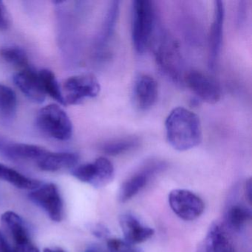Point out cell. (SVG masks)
I'll return each instance as SVG.
<instances>
[{"label": "cell", "mask_w": 252, "mask_h": 252, "mask_svg": "<svg viewBox=\"0 0 252 252\" xmlns=\"http://www.w3.org/2000/svg\"><path fill=\"white\" fill-rule=\"evenodd\" d=\"M168 142L178 151H187L201 143V124L197 115L184 107L173 109L165 122Z\"/></svg>", "instance_id": "cell-1"}, {"label": "cell", "mask_w": 252, "mask_h": 252, "mask_svg": "<svg viewBox=\"0 0 252 252\" xmlns=\"http://www.w3.org/2000/svg\"><path fill=\"white\" fill-rule=\"evenodd\" d=\"M155 27V10L149 0H135L132 2V39L138 54L145 52L150 44Z\"/></svg>", "instance_id": "cell-2"}, {"label": "cell", "mask_w": 252, "mask_h": 252, "mask_svg": "<svg viewBox=\"0 0 252 252\" xmlns=\"http://www.w3.org/2000/svg\"><path fill=\"white\" fill-rule=\"evenodd\" d=\"M36 121L38 128L51 138L67 141L73 135L71 121L58 104H49L41 109Z\"/></svg>", "instance_id": "cell-3"}, {"label": "cell", "mask_w": 252, "mask_h": 252, "mask_svg": "<svg viewBox=\"0 0 252 252\" xmlns=\"http://www.w3.org/2000/svg\"><path fill=\"white\" fill-rule=\"evenodd\" d=\"M101 86L94 75H76L64 81L63 94L64 102L67 104H79L85 98H94L99 94Z\"/></svg>", "instance_id": "cell-4"}, {"label": "cell", "mask_w": 252, "mask_h": 252, "mask_svg": "<svg viewBox=\"0 0 252 252\" xmlns=\"http://www.w3.org/2000/svg\"><path fill=\"white\" fill-rule=\"evenodd\" d=\"M0 220L11 243H8L13 252H40L33 243L23 218L12 211L4 212Z\"/></svg>", "instance_id": "cell-5"}, {"label": "cell", "mask_w": 252, "mask_h": 252, "mask_svg": "<svg viewBox=\"0 0 252 252\" xmlns=\"http://www.w3.org/2000/svg\"><path fill=\"white\" fill-rule=\"evenodd\" d=\"M73 177L95 188L105 187L114 178L115 169L109 159L100 157L92 163H85L72 169Z\"/></svg>", "instance_id": "cell-6"}, {"label": "cell", "mask_w": 252, "mask_h": 252, "mask_svg": "<svg viewBox=\"0 0 252 252\" xmlns=\"http://www.w3.org/2000/svg\"><path fill=\"white\" fill-rule=\"evenodd\" d=\"M29 199L46 212L54 222H61L64 217V203L58 187L54 184H42L31 191Z\"/></svg>", "instance_id": "cell-7"}, {"label": "cell", "mask_w": 252, "mask_h": 252, "mask_svg": "<svg viewBox=\"0 0 252 252\" xmlns=\"http://www.w3.org/2000/svg\"><path fill=\"white\" fill-rule=\"evenodd\" d=\"M168 200L174 213L184 220H194L204 211V203L202 199L189 190H172Z\"/></svg>", "instance_id": "cell-8"}, {"label": "cell", "mask_w": 252, "mask_h": 252, "mask_svg": "<svg viewBox=\"0 0 252 252\" xmlns=\"http://www.w3.org/2000/svg\"><path fill=\"white\" fill-rule=\"evenodd\" d=\"M186 82L191 91L202 101L216 104L220 100V87L213 78L197 70L189 72L186 76Z\"/></svg>", "instance_id": "cell-9"}, {"label": "cell", "mask_w": 252, "mask_h": 252, "mask_svg": "<svg viewBox=\"0 0 252 252\" xmlns=\"http://www.w3.org/2000/svg\"><path fill=\"white\" fill-rule=\"evenodd\" d=\"M196 252H234L232 240L225 226L220 222H213Z\"/></svg>", "instance_id": "cell-10"}, {"label": "cell", "mask_w": 252, "mask_h": 252, "mask_svg": "<svg viewBox=\"0 0 252 252\" xmlns=\"http://www.w3.org/2000/svg\"><path fill=\"white\" fill-rule=\"evenodd\" d=\"M164 167L162 163H152L147 167L135 174L121 186L119 191V200L125 203L135 197L147 186L152 176Z\"/></svg>", "instance_id": "cell-11"}, {"label": "cell", "mask_w": 252, "mask_h": 252, "mask_svg": "<svg viewBox=\"0 0 252 252\" xmlns=\"http://www.w3.org/2000/svg\"><path fill=\"white\" fill-rule=\"evenodd\" d=\"M225 8L222 1L215 2L214 20L211 27L209 39V60L208 64L210 69L215 68L220 52L222 45Z\"/></svg>", "instance_id": "cell-12"}, {"label": "cell", "mask_w": 252, "mask_h": 252, "mask_svg": "<svg viewBox=\"0 0 252 252\" xmlns=\"http://www.w3.org/2000/svg\"><path fill=\"white\" fill-rule=\"evenodd\" d=\"M119 223L125 241L132 246L147 241L155 234L153 228L141 222L136 216L131 213L121 215Z\"/></svg>", "instance_id": "cell-13"}, {"label": "cell", "mask_w": 252, "mask_h": 252, "mask_svg": "<svg viewBox=\"0 0 252 252\" xmlns=\"http://www.w3.org/2000/svg\"><path fill=\"white\" fill-rule=\"evenodd\" d=\"M14 82L17 88L26 97L33 102L41 104L46 98L42 88L39 73L30 67L19 71L14 76Z\"/></svg>", "instance_id": "cell-14"}, {"label": "cell", "mask_w": 252, "mask_h": 252, "mask_svg": "<svg viewBox=\"0 0 252 252\" xmlns=\"http://www.w3.org/2000/svg\"><path fill=\"white\" fill-rule=\"evenodd\" d=\"M158 95L157 82L149 75H140L134 85L133 98L135 105L140 110H149L156 104Z\"/></svg>", "instance_id": "cell-15"}, {"label": "cell", "mask_w": 252, "mask_h": 252, "mask_svg": "<svg viewBox=\"0 0 252 252\" xmlns=\"http://www.w3.org/2000/svg\"><path fill=\"white\" fill-rule=\"evenodd\" d=\"M79 157L73 153L48 152L37 163L39 169L46 172H57L64 169H73L79 162Z\"/></svg>", "instance_id": "cell-16"}, {"label": "cell", "mask_w": 252, "mask_h": 252, "mask_svg": "<svg viewBox=\"0 0 252 252\" xmlns=\"http://www.w3.org/2000/svg\"><path fill=\"white\" fill-rule=\"evenodd\" d=\"M0 179L12 184L20 189L33 190L42 185L40 181L25 176L12 168L0 163Z\"/></svg>", "instance_id": "cell-17"}, {"label": "cell", "mask_w": 252, "mask_h": 252, "mask_svg": "<svg viewBox=\"0 0 252 252\" xmlns=\"http://www.w3.org/2000/svg\"><path fill=\"white\" fill-rule=\"evenodd\" d=\"M5 150L7 155L11 157L26 160H34L36 161H38L49 152L43 147L26 144H10Z\"/></svg>", "instance_id": "cell-18"}, {"label": "cell", "mask_w": 252, "mask_h": 252, "mask_svg": "<svg viewBox=\"0 0 252 252\" xmlns=\"http://www.w3.org/2000/svg\"><path fill=\"white\" fill-rule=\"evenodd\" d=\"M252 211L243 204L232 205L226 213V222L228 226L235 231H240L252 218Z\"/></svg>", "instance_id": "cell-19"}, {"label": "cell", "mask_w": 252, "mask_h": 252, "mask_svg": "<svg viewBox=\"0 0 252 252\" xmlns=\"http://www.w3.org/2000/svg\"><path fill=\"white\" fill-rule=\"evenodd\" d=\"M38 73L45 94H48L51 98L62 105L65 106L63 91L59 85L55 74L48 69L40 70Z\"/></svg>", "instance_id": "cell-20"}, {"label": "cell", "mask_w": 252, "mask_h": 252, "mask_svg": "<svg viewBox=\"0 0 252 252\" xmlns=\"http://www.w3.org/2000/svg\"><path fill=\"white\" fill-rule=\"evenodd\" d=\"M17 98L9 87L0 84V116L6 119L14 117L17 111Z\"/></svg>", "instance_id": "cell-21"}, {"label": "cell", "mask_w": 252, "mask_h": 252, "mask_svg": "<svg viewBox=\"0 0 252 252\" xmlns=\"http://www.w3.org/2000/svg\"><path fill=\"white\" fill-rule=\"evenodd\" d=\"M138 138L135 137H127L106 143L101 147V150L109 156H116L133 150L138 147Z\"/></svg>", "instance_id": "cell-22"}, {"label": "cell", "mask_w": 252, "mask_h": 252, "mask_svg": "<svg viewBox=\"0 0 252 252\" xmlns=\"http://www.w3.org/2000/svg\"><path fill=\"white\" fill-rule=\"evenodd\" d=\"M0 56L6 63L26 69L29 67V57L23 49L16 47H7L0 49Z\"/></svg>", "instance_id": "cell-23"}, {"label": "cell", "mask_w": 252, "mask_h": 252, "mask_svg": "<svg viewBox=\"0 0 252 252\" xmlns=\"http://www.w3.org/2000/svg\"><path fill=\"white\" fill-rule=\"evenodd\" d=\"M107 251L108 252H141L135 246L129 244L125 240L121 239H110L107 240Z\"/></svg>", "instance_id": "cell-24"}, {"label": "cell", "mask_w": 252, "mask_h": 252, "mask_svg": "<svg viewBox=\"0 0 252 252\" xmlns=\"http://www.w3.org/2000/svg\"><path fill=\"white\" fill-rule=\"evenodd\" d=\"M10 25L9 16L6 8L2 1H0V29H7Z\"/></svg>", "instance_id": "cell-25"}, {"label": "cell", "mask_w": 252, "mask_h": 252, "mask_svg": "<svg viewBox=\"0 0 252 252\" xmlns=\"http://www.w3.org/2000/svg\"><path fill=\"white\" fill-rule=\"evenodd\" d=\"M0 252H13L4 233L0 230Z\"/></svg>", "instance_id": "cell-26"}, {"label": "cell", "mask_w": 252, "mask_h": 252, "mask_svg": "<svg viewBox=\"0 0 252 252\" xmlns=\"http://www.w3.org/2000/svg\"><path fill=\"white\" fill-rule=\"evenodd\" d=\"M92 232L94 235L96 236L97 237H99V238L106 237L109 234V231L107 228L101 225H97L94 227Z\"/></svg>", "instance_id": "cell-27"}, {"label": "cell", "mask_w": 252, "mask_h": 252, "mask_svg": "<svg viewBox=\"0 0 252 252\" xmlns=\"http://www.w3.org/2000/svg\"><path fill=\"white\" fill-rule=\"evenodd\" d=\"M252 179H249L246 182L245 186V192H246V197L247 198L249 203H252Z\"/></svg>", "instance_id": "cell-28"}, {"label": "cell", "mask_w": 252, "mask_h": 252, "mask_svg": "<svg viewBox=\"0 0 252 252\" xmlns=\"http://www.w3.org/2000/svg\"><path fill=\"white\" fill-rule=\"evenodd\" d=\"M43 252H65L61 249H51V248H45Z\"/></svg>", "instance_id": "cell-29"}, {"label": "cell", "mask_w": 252, "mask_h": 252, "mask_svg": "<svg viewBox=\"0 0 252 252\" xmlns=\"http://www.w3.org/2000/svg\"><path fill=\"white\" fill-rule=\"evenodd\" d=\"M86 252H100V251L97 250V249H89V250L87 251Z\"/></svg>", "instance_id": "cell-30"}]
</instances>
